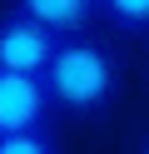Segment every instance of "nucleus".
Segmentation results:
<instances>
[{
  "label": "nucleus",
  "mask_w": 149,
  "mask_h": 154,
  "mask_svg": "<svg viewBox=\"0 0 149 154\" xmlns=\"http://www.w3.org/2000/svg\"><path fill=\"white\" fill-rule=\"evenodd\" d=\"M45 85L55 94L60 109H75V114H99L109 100H114V85H119V65L104 45L85 40V35H65L45 70Z\"/></svg>",
  "instance_id": "f257e3e1"
},
{
  "label": "nucleus",
  "mask_w": 149,
  "mask_h": 154,
  "mask_svg": "<svg viewBox=\"0 0 149 154\" xmlns=\"http://www.w3.org/2000/svg\"><path fill=\"white\" fill-rule=\"evenodd\" d=\"M60 40L50 25H40L35 15L25 10H10L0 15V70H20V75H45L50 60H55Z\"/></svg>",
  "instance_id": "f03ea898"
},
{
  "label": "nucleus",
  "mask_w": 149,
  "mask_h": 154,
  "mask_svg": "<svg viewBox=\"0 0 149 154\" xmlns=\"http://www.w3.org/2000/svg\"><path fill=\"white\" fill-rule=\"evenodd\" d=\"M55 94H50L45 75H20V70H0V134H20V129H45Z\"/></svg>",
  "instance_id": "7ed1b4c3"
},
{
  "label": "nucleus",
  "mask_w": 149,
  "mask_h": 154,
  "mask_svg": "<svg viewBox=\"0 0 149 154\" xmlns=\"http://www.w3.org/2000/svg\"><path fill=\"white\" fill-rule=\"evenodd\" d=\"M15 10L35 15L55 35H85L99 15V0H15Z\"/></svg>",
  "instance_id": "20e7f679"
},
{
  "label": "nucleus",
  "mask_w": 149,
  "mask_h": 154,
  "mask_svg": "<svg viewBox=\"0 0 149 154\" xmlns=\"http://www.w3.org/2000/svg\"><path fill=\"white\" fill-rule=\"evenodd\" d=\"M99 15L124 35H149V0H99Z\"/></svg>",
  "instance_id": "39448f33"
},
{
  "label": "nucleus",
  "mask_w": 149,
  "mask_h": 154,
  "mask_svg": "<svg viewBox=\"0 0 149 154\" xmlns=\"http://www.w3.org/2000/svg\"><path fill=\"white\" fill-rule=\"evenodd\" d=\"M0 154H60L50 129H20V134H0Z\"/></svg>",
  "instance_id": "423d86ee"
},
{
  "label": "nucleus",
  "mask_w": 149,
  "mask_h": 154,
  "mask_svg": "<svg viewBox=\"0 0 149 154\" xmlns=\"http://www.w3.org/2000/svg\"><path fill=\"white\" fill-rule=\"evenodd\" d=\"M139 154H149V139H144V149H139Z\"/></svg>",
  "instance_id": "0eeeda50"
}]
</instances>
